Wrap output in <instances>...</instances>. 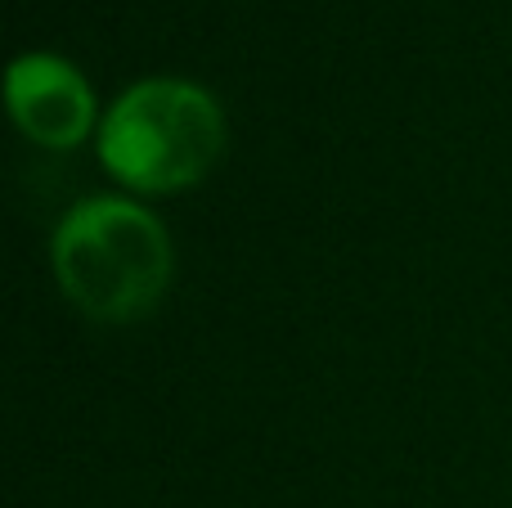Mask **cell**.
<instances>
[{
  "label": "cell",
  "instance_id": "7a4b0ae2",
  "mask_svg": "<svg viewBox=\"0 0 512 508\" xmlns=\"http://www.w3.org/2000/svg\"><path fill=\"white\" fill-rule=\"evenodd\" d=\"M225 108L198 81L144 77L108 104L95 135L99 167L144 198L203 185L225 153Z\"/></svg>",
  "mask_w": 512,
  "mask_h": 508
},
{
  "label": "cell",
  "instance_id": "6da1fadb",
  "mask_svg": "<svg viewBox=\"0 0 512 508\" xmlns=\"http://www.w3.org/2000/svg\"><path fill=\"white\" fill-rule=\"evenodd\" d=\"M59 293L95 324H131L167 297L176 248L153 207L131 194H90L50 234Z\"/></svg>",
  "mask_w": 512,
  "mask_h": 508
},
{
  "label": "cell",
  "instance_id": "3957f363",
  "mask_svg": "<svg viewBox=\"0 0 512 508\" xmlns=\"http://www.w3.org/2000/svg\"><path fill=\"white\" fill-rule=\"evenodd\" d=\"M5 108L14 126L50 153H68L99 135V99L86 72L54 50H27L5 72Z\"/></svg>",
  "mask_w": 512,
  "mask_h": 508
}]
</instances>
